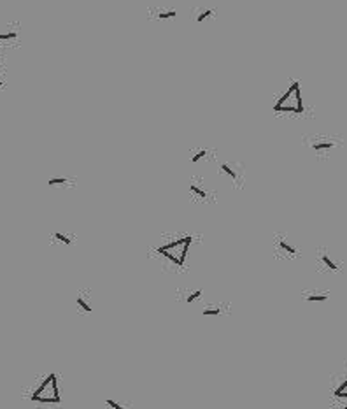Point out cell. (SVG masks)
Here are the masks:
<instances>
[{
	"instance_id": "6da1fadb",
	"label": "cell",
	"mask_w": 347,
	"mask_h": 409,
	"mask_svg": "<svg viewBox=\"0 0 347 409\" xmlns=\"http://www.w3.org/2000/svg\"><path fill=\"white\" fill-rule=\"evenodd\" d=\"M33 404L39 406H60L62 404V395H60V387H58V376L56 374H48L42 380V383L39 385L35 390L30 395Z\"/></svg>"
},
{
	"instance_id": "7a4b0ae2",
	"label": "cell",
	"mask_w": 347,
	"mask_h": 409,
	"mask_svg": "<svg viewBox=\"0 0 347 409\" xmlns=\"http://www.w3.org/2000/svg\"><path fill=\"white\" fill-rule=\"evenodd\" d=\"M193 237L191 235H184L181 239H175V241H170L167 244L160 246L156 251H158L160 257H163L165 260H169L170 264H174L175 267H184L186 258H188V251L191 248Z\"/></svg>"
},
{
	"instance_id": "3957f363",
	"label": "cell",
	"mask_w": 347,
	"mask_h": 409,
	"mask_svg": "<svg viewBox=\"0 0 347 409\" xmlns=\"http://www.w3.org/2000/svg\"><path fill=\"white\" fill-rule=\"evenodd\" d=\"M273 111L275 112H296L302 114L303 112V99L302 92H300V83H293L289 90L282 95L279 101L273 104Z\"/></svg>"
},
{
	"instance_id": "277c9868",
	"label": "cell",
	"mask_w": 347,
	"mask_h": 409,
	"mask_svg": "<svg viewBox=\"0 0 347 409\" xmlns=\"http://www.w3.org/2000/svg\"><path fill=\"white\" fill-rule=\"evenodd\" d=\"M91 295L88 294V292H79L78 294V299H76V302H78V307L81 309L83 312H91L93 311V306H91Z\"/></svg>"
},
{
	"instance_id": "5b68a950",
	"label": "cell",
	"mask_w": 347,
	"mask_h": 409,
	"mask_svg": "<svg viewBox=\"0 0 347 409\" xmlns=\"http://www.w3.org/2000/svg\"><path fill=\"white\" fill-rule=\"evenodd\" d=\"M275 246H277V249L284 251L288 257H296V255H298V249H296L293 244H289V242L286 241V239H282V237H277L275 239Z\"/></svg>"
},
{
	"instance_id": "8992f818",
	"label": "cell",
	"mask_w": 347,
	"mask_h": 409,
	"mask_svg": "<svg viewBox=\"0 0 347 409\" xmlns=\"http://www.w3.org/2000/svg\"><path fill=\"white\" fill-rule=\"evenodd\" d=\"M302 297L307 302H325L330 299V294H326V292H305Z\"/></svg>"
},
{
	"instance_id": "52a82bcc",
	"label": "cell",
	"mask_w": 347,
	"mask_h": 409,
	"mask_svg": "<svg viewBox=\"0 0 347 409\" xmlns=\"http://www.w3.org/2000/svg\"><path fill=\"white\" fill-rule=\"evenodd\" d=\"M319 262H321V264H325L326 269H330V271H339V265H337V262L333 260V258L330 257L326 251H321V253H319Z\"/></svg>"
},
{
	"instance_id": "ba28073f",
	"label": "cell",
	"mask_w": 347,
	"mask_h": 409,
	"mask_svg": "<svg viewBox=\"0 0 347 409\" xmlns=\"http://www.w3.org/2000/svg\"><path fill=\"white\" fill-rule=\"evenodd\" d=\"M221 312H223L221 306H209V307L203 309L202 314H203V316L212 318V316H221Z\"/></svg>"
},
{
	"instance_id": "9c48e42d",
	"label": "cell",
	"mask_w": 347,
	"mask_h": 409,
	"mask_svg": "<svg viewBox=\"0 0 347 409\" xmlns=\"http://www.w3.org/2000/svg\"><path fill=\"white\" fill-rule=\"evenodd\" d=\"M53 239H56V241H60L62 244H65V246H71L72 242H74V239H72L71 235L63 234V232H60V230L53 232Z\"/></svg>"
},
{
	"instance_id": "30bf717a",
	"label": "cell",
	"mask_w": 347,
	"mask_h": 409,
	"mask_svg": "<svg viewBox=\"0 0 347 409\" xmlns=\"http://www.w3.org/2000/svg\"><path fill=\"white\" fill-rule=\"evenodd\" d=\"M219 169H221L223 174H226L230 179H233V181L237 179V171H235V169H233L230 164H221V167H219Z\"/></svg>"
},
{
	"instance_id": "8fae6325",
	"label": "cell",
	"mask_w": 347,
	"mask_h": 409,
	"mask_svg": "<svg viewBox=\"0 0 347 409\" xmlns=\"http://www.w3.org/2000/svg\"><path fill=\"white\" fill-rule=\"evenodd\" d=\"M202 294H203V290L202 288H196V290H193V292H188V295H186V299L184 301L188 302H195V301H198L200 297H202Z\"/></svg>"
},
{
	"instance_id": "7c38bea8",
	"label": "cell",
	"mask_w": 347,
	"mask_h": 409,
	"mask_svg": "<svg viewBox=\"0 0 347 409\" xmlns=\"http://www.w3.org/2000/svg\"><path fill=\"white\" fill-rule=\"evenodd\" d=\"M333 141H328V142H316L314 146H312V149L314 151H326V149H332L333 148Z\"/></svg>"
},
{
	"instance_id": "4fadbf2b",
	"label": "cell",
	"mask_w": 347,
	"mask_h": 409,
	"mask_svg": "<svg viewBox=\"0 0 347 409\" xmlns=\"http://www.w3.org/2000/svg\"><path fill=\"white\" fill-rule=\"evenodd\" d=\"M105 406L111 409H126V406L123 404V402L116 401V399H107V401H105Z\"/></svg>"
},
{
	"instance_id": "5bb4252c",
	"label": "cell",
	"mask_w": 347,
	"mask_h": 409,
	"mask_svg": "<svg viewBox=\"0 0 347 409\" xmlns=\"http://www.w3.org/2000/svg\"><path fill=\"white\" fill-rule=\"evenodd\" d=\"M189 190H191V194L198 195L200 199H205V197H207V192H205V190H202V188H200L198 185H195V183H193V185L189 186Z\"/></svg>"
},
{
	"instance_id": "9a60e30c",
	"label": "cell",
	"mask_w": 347,
	"mask_h": 409,
	"mask_svg": "<svg viewBox=\"0 0 347 409\" xmlns=\"http://www.w3.org/2000/svg\"><path fill=\"white\" fill-rule=\"evenodd\" d=\"M67 183H69V179L67 178H51L48 181L49 186H65Z\"/></svg>"
},
{
	"instance_id": "2e32d148",
	"label": "cell",
	"mask_w": 347,
	"mask_h": 409,
	"mask_svg": "<svg viewBox=\"0 0 347 409\" xmlns=\"http://www.w3.org/2000/svg\"><path fill=\"white\" fill-rule=\"evenodd\" d=\"M335 395L337 397H347V380L344 381L342 385H340L339 388L335 390Z\"/></svg>"
},
{
	"instance_id": "e0dca14e",
	"label": "cell",
	"mask_w": 347,
	"mask_h": 409,
	"mask_svg": "<svg viewBox=\"0 0 347 409\" xmlns=\"http://www.w3.org/2000/svg\"><path fill=\"white\" fill-rule=\"evenodd\" d=\"M175 16H177V11H174L172 9V11H165V12L162 11L158 14V18L160 19H170V18H175Z\"/></svg>"
},
{
	"instance_id": "ac0fdd59",
	"label": "cell",
	"mask_w": 347,
	"mask_h": 409,
	"mask_svg": "<svg viewBox=\"0 0 347 409\" xmlns=\"http://www.w3.org/2000/svg\"><path fill=\"white\" fill-rule=\"evenodd\" d=\"M18 39V32H7V34H0V41H12Z\"/></svg>"
},
{
	"instance_id": "d6986e66",
	"label": "cell",
	"mask_w": 347,
	"mask_h": 409,
	"mask_svg": "<svg viewBox=\"0 0 347 409\" xmlns=\"http://www.w3.org/2000/svg\"><path fill=\"white\" fill-rule=\"evenodd\" d=\"M205 156H207V151H205V149H200V151L196 153V155L191 158V162H193V164H198V162L202 160V158H205Z\"/></svg>"
},
{
	"instance_id": "ffe728a7",
	"label": "cell",
	"mask_w": 347,
	"mask_h": 409,
	"mask_svg": "<svg viewBox=\"0 0 347 409\" xmlns=\"http://www.w3.org/2000/svg\"><path fill=\"white\" fill-rule=\"evenodd\" d=\"M212 12H214V11H212V9H209V11H203L202 14H200L198 18H196V21H198V23H202L203 19H205V18H209V16H211Z\"/></svg>"
},
{
	"instance_id": "44dd1931",
	"label": "cell",
	"mask_w": 347,
	"mask_h": 409,
	"mask_svg": "<svg viewBox=\"0 0 347 409\" xmlns=\"http://www.w3.org/2000/svg\"><path fill=\"white\" fill-rule=\"evenodd\" d=\"M0 86H2V72H0Z\"/></svg>"
},
{
	"instance_id": "7402d4cb",
	"label": "cell",
	"mask_w": 347,
	"mask_h": 409,
	"mask_svg": "<svg viewBox=\"0 0 347 409\" xmlns=\"http://www.w3.org/2000/svg\"><path fill=\"white\" fill-rule=\"evenodd\" d=\"M333 409H337V408H333ZM344 409H347V404H346V406H344Z\"/></svg>"
}]
</instances>
